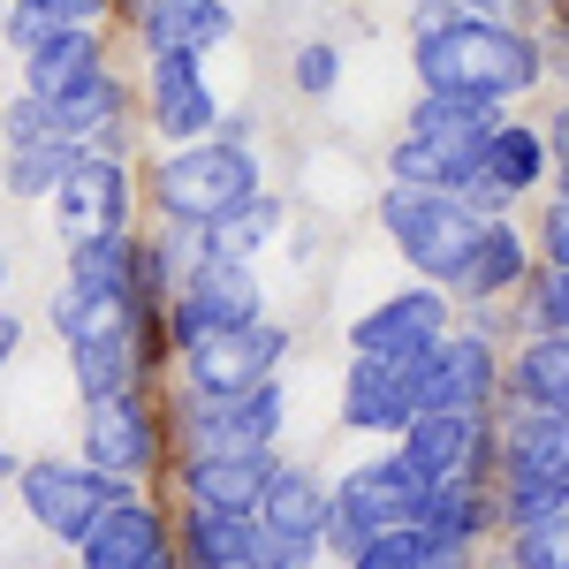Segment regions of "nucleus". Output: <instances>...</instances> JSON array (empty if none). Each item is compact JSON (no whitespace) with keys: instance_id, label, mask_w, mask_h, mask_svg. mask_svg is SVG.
<instances>
[{"instance_id":"nucleus-23","label":"nucleus","mask_w":569,"mask_h":569,"mask_svg":"<svg viewBox=\"0 0 569 569\" xmlns=\"http://www.w3.org/2000/svg\"><path fill=\"white\" fill-rule=\"evenodd\" d=\"M137 31L152 53H213L236 31V16H228V0H144Z\"/></svg>"},{"instance_id":"nucleus-39","label":"nucleus","mask_w":569,"mask_h":569,"mask_svg":"<svg viewBox=\"0 0 569 569\" xmlns=\"http://www.w3.org/2000/svg\"><path fill=\"white\" fill-rule=\"evenodd\" d=\"M53 31H61V23H53V16H39V8H23V0H16V8H8V23H0V39L23 46V53H39Z\"/></svg>"},{"instance_id":"nucleus-7","label":"nucleus","mask_w":569,"mask_h":569,"mask_svg":"<svg viewBox=\"0 0 569 569\" xmlns=\"http://www.w3.org/2000/svg\"><path fill=\"white\" fill-rule=\"evenodd\" d=\"M16 486H23L31 525L53 531V539H69V547H84L91 525H99L114 501H130V479H107V471H91V463H61V456L23 463V471H16Z\"/></svg>"},{"instance_id":"nucleus-14","label":"nucleus","mask_w":569,"mask_h":569,"mask_svg":"<svg viewBox=\"0 0 569 569\" xmlns=\"http://www.w3.org/2000/svg\"><path fill=\"white\" fill-rule=\"evenodd\" d=\"M327 517H335V493L311 479V471H289V463H281V479H273V493H266V509H259L266 562L305 569L311 555L327 547Z\"/></svg>"},{"instance_id":"nucleus-41","label":"nucleus","mask_w":569,"mask_h":569,"mask_svg":"<svg viewBox=\"0 0 569 569\" xmlns=\"http://www.w3.org/2000/svg\"><path fill=\"white\" fill-rule=\"evenodd\" d=\"M547 152H555V176L569 190V99H562V114H555V130H547Z\"/></svg>"},{"instance_id":"nucleus-16","label":"nucleus","mask_w":569,"mask_h":569,"mask_svg":"<svg viewBox=\"0 0 569 569\" xmlns=\"http://www.w3.org/2000/svg\"><path fill=\"white\" fill-rule=\"evenodd\" d=\"M440 342H448V297H440L433 281H418V289L388 297V305H372L350 327L357 357H433Z\"/></svg>"},{"instance_id":"nucleus-11","label":"nucleus","mask_w":569,"mask_h":569,"mask_svg":"<svg viewBox=\"0 0 569 569\" xmlns=\"http://www.w3.org/2000/svg\"><path fill=\"white\" fill-rule=\"evenodd\" d=\"M289 357V335L281 327H220V335H198L190 350H182V372H190V395H243L273 380V365Z\"/></svg>"},{"instance_id":"nucleus-27","label":"nucleus","mask_w":569,"mask_h":569,"mask_svg":"<svg viewBox=\"0 0 569 569\" xmlns=\"http://www.w3.org/2000/svg\"><path fill=\"white\" fill-rule=\"evenodd\" d=\"M99 69H107L99 31H53L39 53H23V91H39L46 107H53L61 91H77L84 77H99Z\"/></svg>"},{"instance_id":"nucleus-34","label":"nucleus","mask_w":569,"mask_h":569,"mask_svg":"<svg viewBox=\"0 0 569 569\" xmlns=\"http://www.w3.org/2000/svg\"><path fill=\"white\" fill-rule=\"evenodd\" d=\"M509 569H569V509L555 525L509 531Z\"/></svg>"},{"instance_id":"nucleus-6","label":"nucleus","mask_w":569,"mask_h":569,"mask_svg":"<svg viewBox=\"0 0 569 569\" xmlns=\"http://www.w3.org/2000/svg\"><path fill=\"white\" fill-rule=\"evenodd\" d=\"M426 501H433V479L410 463V456H372L357 463L350 479L335 486V517H327V547L357 562L380 531H402V525H426Z\"/></svg>"},{"instance_id":"nucleus-29","label":"nucleus","mask_w":569,"mask_h":569,"mask_svg":"<svg viewBox=\"0 0 569 569\" xmlns=\"http://www.w3.org/2000/svg\"><path fill=\"white\" fill-rule=\"evenodd\" d=\"M137 259H144V243H130V236H84V243L69 251V289L137 297Z\"/></svg>"},{"instance_id":"nucleus-38","label":"nucleus","mask_w":569,"mask_h":569,"mask_svg":"<svg viewBox=\"0 0 569 569\" xmlns=\"http://www.w3.org/2000/svg\"><path fill=\"white\" fill-rule=\"evenodd\" d=\"M539 266L569 273V190H555V206L539 213Z\"/></svg>"},{"instance_id":"nucleus-46","label":"nucleus","mask_w":569,"mask_h":569,"mask_svg":"<svg viewBox=\"0 0 569 569\" xmlns=\"http://www.w3.org/2000/svg\"><path fill=\"white\" fill-rule=\"evenodd\" d=\"M16 471H23V463H8V456H0V479H16Z\"/></svg>"},{"instance_id":"nucleus-30","label":"nucleus","mask_w":569,"mask_h":569,"mask_svg":"<svg viewBox=\"0 0 569 569\" xmlns=\"http://www.w3.org/2000/svg\"><path fill=\"white\" fill-rule=\"evenodd\" d=\"M501 517V493H486V479H440L433 501H426V531L433 539H463L479 547V531Z\"/></svg>"},{"instance_id":"nucleus-35","label":"nucleus","mask_w":569,"mask_h":569,"mask_svg":"<svg viewBox=\"0 0 569 569\" xmlns=\"http://www.w3.org/2000/svg\"><path fill=\"white\" fill-rule=\"evenodd\" d=\"M562 509H569V493H555V486H509V479H501V525H509V531L555 525Z\"/></svg>"},{"instance_id":"nucleus-36","label":"nucleus","mask_w":569,"mask_h":569,"mask_svg":"<svg viewBox=\"0 0 569 569\" xmlns=\"http://www.w3.org/2000/svg\"><path fill=\"white\" fill-rule=\"evenodd\" d=\"M525 289H531V319H539V335H569V273H562V266H539Z\"/></svg>"},{"instance_id":"nucleus-47","label":"nucleus","mask_w":569,"mask_h":569,"mask_svg":"<svg viewBox=\"0 0 569 569\" xmlns=\"http://www.w3.org/2000/svg\"><path fill=\"white\" fill-rule=\"evenodd\" d=\"M555 16H562V31H569V0H555Z\"/></svg>"},{"instance_id":"nucleus-32","label":"nucleus","mask_w":569,"mask_h":569,"mask_svg":"<svg viewBox=\"0 0 569 569\" xmlns=\"http://www.w3.org/2000/svg\"><path fill=\"white\" fill-rule=\"evenodd\" d=\"M273 228H281V206H273V198L259 190L251 206H236L228 220H213V228H206V251H213V259H251V251H259Z\"/></svg>"},{"instance_id":"nucleus-12","label":"nucleus","mask_w":569,"mask_h":569,"mask_svg":"<svg viewBox=\"0 0 569 569\" xmlns=\"http://www.w3.org/2000/svg\"><path fill=\"white\" fill-rule=\"evenodd\" d=\"M281 433V388L259 380L243 395H190L182 410V440L190 456H243V448H273Z\"/></svg>"},{"instance_id":"nucleus-2","label":"nucleus","mask_w":569,"mask_h":569,"mask_svg":"<svg viewBox=\"0 0 569 569\" xmlns=\"http://www.w3.org/2000/svg\"><path fill=\"white\" fill-rule=\"evenodd\" d=\"M152 319L137 297H91V289H61L53 297V327L69 342V365H77V388L84 402H107V395H130L144 357H152Z\"/></svg>"},{"instance_id":"nucleus-37","label":"nucleus","mask_w":569,"mask_h":569,"mask_svg":"<svg viewBox=\"0 0 569 569\" xmlns=\"http://www.w3.org/2000/svg\"><path fill=\"white\" fill-rule=\"evenodd\" d=\"M335 77H342V53H335L327 39L297 46V61H289V84H297V91H311V99H327V91H335Z\"/></svg>"},{"instance_id":"nucleus-28","label":"nucleus","mask_w":569,"mask_h":569,"mask_svg":"<svg viewBox=\"0 0 569 569\" xmlns=\"http://www.w3.org/2000/svg\"><path fill=\"white\" fill-rule=\"evenodd\" d=\"M531 281V251H525V236L509 228V220H486V236H479V251H471V266H463V297L471 305H493V297H509V289H525Z\"/></svg>"},{"instance_id":"nucleus-22","label":"nucleus","mask_w":569,"mask_h":569,"mask_svg":"<svg viewBox=\"0 0 569 569\" xmlns=\"http://www.w3.org/2000/svg\"><path fill=\"white\" fill-rule=\"evenodd\" d=\"M77 555H84V569H152L168 555V517H160L144 493H130V501H114V509L91 525V539Z\"/></svg>"},{"instance_id":"nucleus-31","label":"nucleus","mask_w":569,"mask_h":569,"mask_svg":"<svg viewBox=\"0 0 569 569\" xmlns=\"http://www.w3.org/2000/svg\"><path fill=\"white\" fill-rule=\"evenodd\" d=\"M53 122H61L69 137H84V144H99V137L122 122V84H114L107 69L84 77L77 91H61V99H53Z\"/></svg>"},{"instance_id":"nucleus-26","label":"nucleus","mask_w":569,"mask_h":569,"mask_svg":"<svg viewBox=\"0 0 569 569\" xmlns=\"http://www.w3.org/2000/svg\"><path fill=\"white\" fill-rule=\"evenodd\" d=\"M501 395L517 410H569V335H531L525 350L509 357Z\"/></svg>"},{"instance_id":"nucleus-33","label":"nucleus","mask_w":569,"mask_h":569,"mask_svg":"<svg viewBox=\"0 0 569 569\" xmlns=\"http://www.w3.org/2000/svg\"><path fill=\"white\" fill-rule=\"evenodd\" d=\"M350 569H440V539L426 525H402V531H380Z\"/></svg>"},{"instance_id":"nucleus-49","label":"nucleus","mask_w":569,"mask_h":569,"mask_svg":"<svg viewBox=\"0 0 569 569\" xmlns=\"http://www.w3.org/2000/svg\"><path fill=\"white\" fill-rule=\"evenodd\" d=\"M0 281H8V259H0Z\"/></svg>"},{"instance_id":"nucleus-45","label":"nucleus","mask_w":569,"mask_h":569,"mask_svg":"<svg viewBox=\"0 0 569 569\" xmlns=\"http://www.w3.org/2000/svg\"><path fill=\"white\" fill-rule=\"evenodd\" d=\"M152 569H182V555H176V547H168V555H160V562H152Z\"/></svg>"},{"instance_id":"nucleus-1","label":"nucleus","mask_w":569,"mask_h":569,"mask_svg":"<svg viewBox=\"0 0 569 569\" xmlns=\"http://www.w3.org/2000/svg\"><path fill=\"white\" fill-rule=\"evenodd\" d=\"M410 61L433 99H471V107H509L547 77V46L501 16H426Z\"/></svg>"},{"instance_id":"nucleus-15","label":"nucleus","mask_w":569,"mask_h":569,"mask_svg":"<svg viewBox=\"0 0 569 569\" xmlns=\"http://www.w3.org/2000/svg\"><path fill=\"white\" fill-rule=\"evenodd\" d=\"M395 456H410L426 479H486V456H501V433L486 426V410H426Z\"/></svg>"},{"instance_id":"nucleus-43","label":"nucleus","mask_w":569,"mask_h":569,"mask_svg":"<svg viewBox=\"0 0 569 569\" xmlns=\"http://www.w3.org/2000/svg\"><path fill=\"white\" fill-rule=\"evenodd\" d=\"M539 0H486V16H501V23H525Z\"/></svg>"},{"instance_id":"nucleus-24","label":"nucleus","mask_w":569,"mask_h":569,"mask_svg":"<svg viewBox=\"0 0 569 569\" xmlns=\"http://www.w3.org/2000/svg\"><path fill=\"white\" fill-rule=\"evenodd\" d=\"M182 569H236L266 555L259 517H220V509H182V539H176Z\"/></svg>"},{"instance_id":"nucleus-9","label":"nucleus","mask_w":569,"mask_h":569,"mask_svg":"<svg viewBox=\"0 0 569 569\" xmlns=\"http://www.w3.org/2000/svg\"><path fill=\"white\" fill-rule=\"evenodd\" d=\"M342 418H350V433L402 440L426 418V357H350Z\"/></svg>"},{"instance_id":"nucleus-18","label":"nucleus","mask_w":569,"mask_h":569,"mask_svg":"<svg viewBox=\"0 0 569 569\" xmlns=\"http://www.w3.org/2000/svg\"><path fill=\"white\" fill-rule=\"evenodd\" d=\"M144 99H152V122H160L168 144H198V137L220 130V107H213V91H206L198 53H152Z\"/></svg>"},{"instance_id":"nucleus-3","label":"nucleus","mask_w":569,"mask_h":569,"mask_svg":"<svg viewBox=\"0 0 569 569\" xmlns=\"http://www.w3.org/2000/svg\"><path fill=\"white\" fill-rule=\"evenodd\" d=\"M380 228L395 236V251L418 266V281L433 289H456L463 266L486 236V213H471L456 190H418V182H388L380 198Z\"/></svg>"},{"instance_id":"nucleus-44","label":"nucleus","mask_w":569,"mask_h":569,"mask_svg":"<svg viewBox=\"0 0 569 569\" xmlns=\"http://www.w3.org/2000/svg\"><path fill=\"white\" fill-rule=\"evenodd\" d=\"M16 342H23V319H8V311H0V365L16 357Z\"/></svg>"},{"instance_id":"nucleus-40","label":"nucleus","mask_w":569,"mask_h":569,"mask_svg":"<svg viewBox=\"0 0 569 569\" xmlns=\"http://www.w3.org/2000/svg\"><path fill=\"white\" fill-rule=\"evenodd\" d=\"M23 8H39V16H53L61 31H91V23L107 16V0H23Z\"/></svg>"},{"instance_id":"nucleus-21","label":"nucleus","mask_w":569,"mask_h":569,"mask_svg":"<svg viewBox=\"0 0 569 569\" xmlns=\"http://www.w3.org/2000/svg\"><path fill=\"white\" fill-rule=\"evenodd\" d=\"M501 479L569 493V410H517L501 426Z\"/></svg>"},{"instance_id":"nucleus-10","label":"nucleus","mask_w":569,"mask_h":569,"mask_svg":"<svg viewBox=\"0 0 569 569\" xmlns=\"http://www.w3.org/2000/svg\"><path fill=\"white\" fill-rule=\"evenodd\" d=\"M555 168V152H547V130H531V122H493L479 144V160H471V176H463V206L486 220H501L517 198H525L531 182H547Z\"/></svg>"},{"instance_id":"nucleus-25","label":"nucleus","mask_w":569,"mask_h":569,"mask_svg":"<svg viewBox=\"0 0 569 569\" xmlns=\"http://www.w3.org/2000/svg\"><path fill=\"white\" fill-rule=\"evenodd\" d=\"M84 152H91L84 137H69L61 122H53V130L16 137V144H8V160H0V182H8L16 198H53V190L69 182V168H77Z\"/></svg>"},{"instance_id":"nucleus-48","label":"nucleus","mask_w":569,"mask_h":569,"mask_svg":"<svg viewBox=\"0 0 569 569\" xmlns=\"http://www.w3.org/2000/svg\"><path fill=\"white\" fill-rule=\"evenodd\" d=\"M236 569H273V562H266V555H259V562H236Z\"/></svg>"},{"instance_id":"nucleus-20","label":"nucleus","mask_w":569,"mask_h":569,"mask_svg":"<svg viewBox=\"0 0 569 569\" xmlns=\"http://www.w3.org/2000/svg\"><path fill=\"white\" fill-rule=\"evenodd\" d=\"M501 357L486 335H448L433 357H426V410H486L501 395Z\"/></svg>"},{"instance_id":"nucleus-8","label":"nucleus","mask_w":569,"mask_h":569,"mask_svg":"<svg viewBox=\"0 0 569 569\" xmlns=\"http://www.w3.org/2000/svg\"><path fill=\"white\" fill-rule=\"evenodd\" d=\"M266 319V297H259V273L243 259H206L182 266L176 297H168V335H176V350H190L198 335H220V327H251Z\"/></svg>"},{"instance_id":"nucleus-42","label":"nucleus","mask_w":569,"mask_h":569,"mask_svg":"<svg viewBox=\"0 0 569 569\" xmlns=\"http://www.w3.org/2000/svg\"><path fill=\"white\" fill-rule=\"evenodd\" d=\"M418 16H486V0H410Z\"/></svg>"},{"instance_id":"nucleus-19","label":"nucleus","mask_w":569,"mask_h":569,"mask_svg":"<svg viewBox=\"0 0 569 569\" xmlns=\"http://www.w3.org/2000/svg\"><path fill=\"white\" fill-rule=\"evenodd\" d=\"M53 198H61V220L77 228V243L84 236H130L122 228L130 220V168H122V152H84Z\"/></svg>"},{"instance_id":"nucleus-13","label":"nucleus","mask_w":569,"mask_h":569,"mask_svg":"<svg viewBox=\"0 0 569 569\" xmlns=\"http://www.w3.org/2000/svg\"><path fill=\"white\" fill-rule=\"evenodd\" d=\"M84 463L107 471V479H130V486L160 463V418H152V402L137 388L84 410Z\"/></svg>"},{"instance_id":"nucleus-5","label":"nucleus","mask_w":569,"mask_h":569,"mask_svg":"<svg viewBox=\"0 0 569 569\" xmlns=\"http://www.w3.org/2000/svg\"><path fill=\"white\" fill-rule=\"evenodd\" d=\"M152 198H160V213L168 228H213L228 220L236 206H251L259 198V160L236 144V137H213V144H182L160 160V176H152Z\"/></svg>"},{"instance_id":"nucleus-4","label":"nucleus","mask_w":569,"mask_h":569,"mask_svg":"<svg viewBox=\"0 0 569 569\" xmlns=\"http://www.w3.org/2000/svg\"><path fill=\"white\" fill-rule=\"evenodd\" d=\"M501 122V107H471V99H418L402 137L388 144V176L418 182V190H463L471 160H479L486 130Z\"/></svg>"},{"instance_id":"nucleus-17","label":"nucleus","mask_w":569,"mask_h":569,"mask_svg":"<svg viewBox=\"0 0 569 569\" xmlns=\"http://www.w3.org/2000/svg\"><path fill=\"white\" fill-rule=\"evenodd\" d=\"M273 479H281V456H273V448L182 456V493H190V509H220V517H259Z\"/></svg>"},{"instance_id":"nucleus-50","label":"nucleus","mask_w":569,"mask_h":569,"mask_svg":"<svg viewBox=\"0 0 569 569\" xmlns=\"http://www.w3.org/2000/svg\"><path fill=\"white\" fill-rule=\"evenodd\" d=\"M0 23H8V8H0Z\"/></svg>"}]
</instances>
